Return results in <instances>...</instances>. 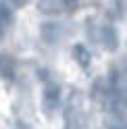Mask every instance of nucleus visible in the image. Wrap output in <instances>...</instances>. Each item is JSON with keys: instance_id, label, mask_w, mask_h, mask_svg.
Wrapping results in <instances>:
<instances>
[{"instance_id": "nucleus-8", "label": "nucleus", "mask_w": 127, "mask_h": 129, "mask_svg": "<svg viewBox=\"0 0 127 129\" xmlns=\"http://www.w3.org/2000/svg\"><path fill=\"white\" fill-rule=\"evenodd\" d=\"M2 77H4V81H11L13 79V67H11L9 56H2Z\"/></svg>"}, {"instance_id": "nucleus-7", "label": "nucleus", "mask_w": 127, "mask_h": 129, "mask_svg": "<svg viewBox=\"0 0 127 129\" xmlns=\"http://www.w3.org/2000/svg\"><path fill=\"white\" fill-rule=\"evenodd\" d=\"M38 6L42 13H58L62 6V0H40Z\"/></svg>"}, {"instance_id": "nucleus-5", "label": "nucleus", "mask_w": 127, "mask_h": 129, "mask_svg": "<svg viewBox=\"0 0 127 129\" xmlns=\"http://www.w3.org/2000/svg\"><path fill=\"white\" fill-rule=\"evenodd\" d=\"M73 56H75V62H77L81 69H88V67H90L92 54H90V50H88L83 44H75V46H73Z\"/></svg>"}, {"instance_id": "nucleus-4", "label": "nucleus", "mask_w": 127, "mask_h": 129, "mask_svg": "<svg viewBox=\"0 0 127 129\" xmlns=\"http://www.w3.org/2000/svg\"><path fill=\"white\" fill-rule=\"evenodd\" d=\"M40 36L46 44H56L60 40V25L56 21H44L40 25Z\"/></svg>"}, {"instance_id": "nucleus-2", "label": "nucleus", "mask_w": 127, "mask_h": 129, "mask_svg": "<svg viewBox=\"0 0 127 129\" xmlns=\"http://www.w3.org/2000/svg\"><path fill=\"white\" fill-rule=\"evenodd\" d=\"M42 104L46 112H54L60 104V87L56 83H46L44 87V96H42Z\"/></svg>"}, {"instance_id": "nucleus-1", "label": "nucleus", "mask_w": 127, "mask_h": 129, "mask_svg": "<svg viewBox=\"0 0 127 129\" xmlns=\"http://www.w3.org/2000/svg\"><path fill=\"white\" fill-rule=\"evenodd\" d=\"M65 129H83V115H81V96L79 92H71L67 106H65Z\"/></svg>"}, {"instance_id": "nucleus-9", "label": "nucleus", "mask_w": 127, "mask_h": 129, "mask_svg": "<svg viewBox=\"0 0 127 129\" xmlns=\"http://www.w3.org/2000/svg\"><path fill=\"white\" fill-rule=\"evenodd\" d=\"M62 6H65L67 11H75L79 6V0H62Z\"/></svg>"}, {"instance_id": "nucleus-10", "label": "nucleus", "mask_w": 127, "mask_h": 129, "mask_svg": "<svg viewBox=\"0 0 127 129\" xmlns=\"http://www.w3.org/2000/svg\"><path fill=\"white\" fill-rule=\"evenodd\" d=\"M6 2H9L13 9H23V6L27 4V0H6Z\"/></svg>"}, {"instance_id": "nucleus-6", "label": "nucleus", "mask_w": 127, "mask_h": 129, "mask_svg": "<svg viewBox=\"0 0 127 129\" xmlns=\"http://www.w3.org/2000/svg\"><path fill=\"white\" fill-rule=\"evenodd\" d=\"M11 21H13V6L6 0H2V4H0V25H2V34L11 27Z\"/></svg>"}, {"instance_id": "nucleus-3", "label": "nucleus", "mask_w": 127, "mask_h": 129, "mask_svg": "<svg viewBox=\"0 0 127 129\" xmlns=\"http://www.w3.org/2000/svg\"><path fill=\"white\" fill-rule=\"evenodd\" d=\"M98 40L104 46V50H108V52H115L119 48V34L113 25H102L98 29Z\"/></svg>"}]
</instances>
